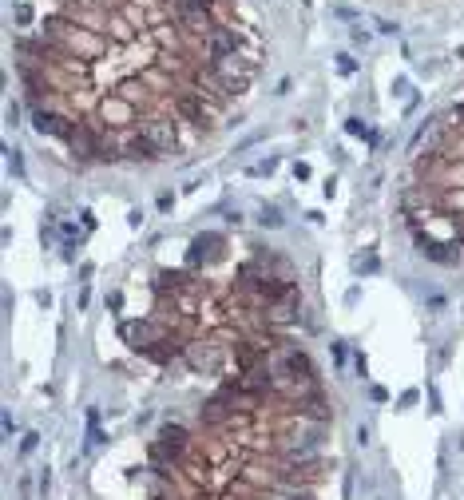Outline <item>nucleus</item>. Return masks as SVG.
<instances>
[{"label": "nucleus", "instance_id": "obj_11", "mask_svg": "<svg viewBox=\"0 0 464 500\" xmlns=\"http://www.w3.org/2000/svg\"><path fill=\"white\" fill-rule=\"evenodd\" d=\"M187 361L195 369H207V373H219V366H222V354L214 350V345H202V342H195L187 350Z\"/></svg>", "mask_w": 464, "mask_h": 500}, {"label": "nucleus", "instance_id": "obj_30", "mask_svg": "<svg viewBox=\"0 0 464 500\" xmlns=\"http://www.w3.org/2000/svg\"><path fill=\"white\" fill-rule=\"evenodd\" d=\"M108 310H111V314L123 310V294H120V290H111V294H108Z\"/></svg>", "mask_w": 464, "mask_h": 500}, {"label": "nucleus", "instance_id": "obj_8", "mask_svg": "<svg viewBox=\"0 0 464 500\" xmlns=\"http://www.w3.org/2000/svg\"><path fill=\"white\" fill-rule=\"evenodd\" d=\"M123 159H135V163H155V159H163V151H159V143H155L147 132L131 135L127 143H123Z\"/></svg>", "mask_w": 464, "mask_h": 500}, {"label": "nucleus", "instance_id": "obj_23", "mask_svg": "<svg viewBox=\"0 0 464 500\" xmlns=\"http://www.w3.org/2000/svg\"><path fill=\"white\" fill-rule=\"evenodd\" d=\"M354 270H357V274H373V270H377V258H373V255H357V258H354Z\"/></svg>", "mask_w": 464, "mask_h": 500}, {"label": "nucleus", "instance_id": "obj_34", "mask_svg": "<svg viewBox=\"0 0 464 500\" xmlns=\"http://www.w3.org/2000/svg\"><path fill=\"white\" fill-rule=\"evenodd\" d=\"M377 28H381L385 36H397V24H393V20H377Z\"/></svg>", "mask_w": 464, "mask_h": 500}, {"label": "nucleus", "instance_id": "obj_31", "mask_svg": "<svg viewBox=\"0 0 464 500\" xmlns=\"http://www.w3.org/2000/svg\"><path fill=\"white\" fill-rule=\"evenodd\" d=\"M36 444H40V437H36V433H28V437L20 441V453H32Z\"/></svg>", "mask_w": 464, "mask_h": 500}, {"label": "nucleus", "instance_id": "obj_10", "mask_svg": "<svg viewBox=\"0 0 464 500\" xmlns=\"http://www.w3.org/2000/svg\"><path fill=\"white\" fill-rule=\"evenodd\" d=\"M100 120L108 123V127H123V123H131L135 120V103H127V100H103L100 103Z\"/></svg>", "mask_w": 464, "mask_h": 500}, {"label": "nucleus", "instance_id": "obj_19", "mask_svg": "<svg viewBox=\"0 0 464 500\" xmlns=\"http://www.w3.org/2000/svg\"><path fill=\"white\" fill-rule=\"evenodd\" d=\"M302 413H306V417H314V421H326V417H330V413H326V401H321L318 393H314L309 401H302Z\"/></svg>", "mask_w": 464, "mask_h": 500}, {"label": "nucleus", "instance_id": "obj_24", "mask_svg": "<svg viewBox=\"0 0 464 500\" xmlns=\"http://www.w3.org/2000/svg\"><path fill=\"white\" fill-rule=\"evenodd\" d=\"M108 28H115V36H120L123 44H131V40H135V32H131V24H127V20H111Z\"/></svg>", "mask_w": 464, "mask_h": 500}, {"label": "nucleus", "instance_id": "obj_18", "mask_svg": "<svg viewBox=\"0 0 464 500\" xmlns=\"http://www.w3.org/2000/svg\"><path fill=\"white\" fill-rule=\"evenodd\" d=\"M460 183H464V163H460V159H453V163L444 167V191L460 187Z\"/></svg>", "mask_w": 464, "mask_h": 500}, {"label": "nucleus", "instance_id": "obj_29", "mask_svg": "<svg viewBox=\"0 0 464 500\" xmlns=\"http://www.w3.org/2000/svg\"><path fill=\"white\" fill-rule=\"evenodd\" d=\"M12 16H16V24H32V8H28V4H16Z\"/></svg>", "mask_w": 464, "mask_h": 500}, {"label": "nucleus", "instance_id": "obj_13", "mask_svg": "<svg viewBox=\"0 0 464 500\" xmlns=\"http://www.w3.org/2000/svg\"><path fill=\"white\" fill-rule=\"evenodd\" d=\"M147 135H151L155 143H159V151H163V155H167V151H175V143H179V139H175V127H171L167 120L147 123Z\"/></svg>", "mask_w": 464, "mask_h": 500}, {"label": "nucleus", "instance_id": "obj_16", "mask_svg": "<svg viewBox=\"0 0 464 500\" xmlns=\"http://www.w3.org/2000/svg\"><path fill=\"white\" fill-rule=\"evenodd\" d=\"M441 207H444V214H456V211H464V187L441 191Z\"/></svg>", "mask_w": 464, "mask_h": 500}, {"label": "nucleus", "instance_id": "obj_6", "mask_svg": "<svg viewBox=\"0 0 464 500\" xmlns=\"http://www.w3.org/2000/svg\"><path fill=\"white\" fill-rule=\"evenodd\" d=\"M274 373L278 378H290V381H309L314 378V366H309V357H306V350H286L282 354V361L274 366Z\"/></svg>", "mask_w": 464, "mask_h": 500}, {"label": "nucleus", "instance_id": "obj_21", "mask_svg": "<svg viewBox=\"0 0 464 500\" xmlns=\"http://www.w3.org/2000/svg\"><path fill=\"white\" fill-rule=\"evenodd\" d=\"M171 4H175V12H210L214 0H171Z\"/></svg>", "mask_w": 464, "mask_h": 500}, {"label": "nucleus", "instance_id": "obj_9", "mask_svg": "<svg viewBox=\"0 0 464 500\" xmlns=\"http://www.w3.org/2000/svg\"><path fill=\"white\" fill-rule=\"evenodd\" d=\"M222 255H226L222 234H199V238L191 243V267H199L202 258H207V262H219Z\"/></svg>", "mask_w": 464, "mask_h": 500}, {"label": "nucleus", "instance_id": "obj_15", "mask_svg": "<svg viewBox=\"0 0 464 500\" xmlns=\"http://www.w3.org/2000/svg\"><path fill=\"white\" fill-rule=\"evenodd\" d=\"M159 441H163V444H171V449H183V453H187V441H191V433L183 429V425H163V429H159Z\"/></svg>", "mask_w": 464, "mask_h": 500}, {"label": "nucleus", "instance_id": "obj_25", "mask_svg": "<svg viewBox=\"0 0 464 500\" xmlns=\"http://www.w3.org/2000/svg\"><path fill=\"white\" fill-rule=\"evenodd\" d=\"M337 72H342V76H354V72H357V60H354L349 52H342V56H337Z\"/></svg>", "mask_w": 464, "mask_h": 500}, {"label": "nucleus", "instance_id": "obj_20", "mask_svg": "<svg viewBox=\"0 0 464 500\" xmlns=\"http://www.w3.org/2000/svg\"><path fill=\"white\" fill-rule=\"evenodd\" d=\"M143 79H123V84H120V100H127V103H135V100H139V96H143Z\"/></svg>", "mask_w": 464, "mask_h": 500}, {"label": "nucleus", "instance_id": "obj_3", "mask_svg": "<svg viewBox=\"0 0 464 500\" xmlns=\"http://www.w3.org/2000/svg\"><path fill=\"white\" fill-rule=\"evenodd\" d=\"M163 326H155V322H139V318H135V322H123L120 326V338L127 345H131L135 354H147V350H151L155 342H159V338H163Z\"/></svg>", "mask_w": 464, "mask_h": 500}, {"label": "nucleus", "instance_id": "obj_32", "mask_svg": "<svg viewBox=\"0 0 464 500\" xmlns=\"http://www.w3.org/2000/svg\"><path fill=\"white\" fill-rule=\"evenodd\" d=\"M349 36H354V44H357V48H365V44H369V32H361V28H354Z\"/></svg>", "mask_w": 464, "mask_h": 500}, {"label": "nucleus", "instance_id": "obj_12", "mask_svg": "<svg viewBox=\"0 0 464 500\" xmlns=\"http://www.w3.org/2000/svg\"><path fill=\"white\" fill-rule=\"evenodd\" d=\"M234 409H231V393H219V397H210L207 405H202V425H222L231 421Z\"/></svg>", "mask_w": 464, "mask_h": 500}, {"label": "nucleus", "instance_id": "obj_1", "mask_svg": "<svg viewBox=\"0 0 464 500\" xmlns=\"http://www.w3.org/2000/svg\"><path fill=\"white\" fill-rule=\"evenodd\" d=\"M238 48H243V36L234 32V28H214V32L207 36V68H222L226 60H234L238 56Z\"/></svg>", "mask_w": 464, "mask_h": 500}, {"label": "nucleus", "instance_id": "obj_4", "mask_svg": "<svg viewBox=\"0 0 464 500\" xmlns=\"http://www.w3.org/2000/svg\"><path fill=\"white\" fill-rule=\"evenodd\" d=\"M100 143H103V132L100 127H88L84 120H76V132H72V139H67V147H72V155L76 159H100Z\"/></svg>", "mask_w": 464, "mask_h": 500}, {"label": "nucleus", "instance_id": "obj_28", "mask_svg": "<svg viewBox=\"0 0 464 500\" xmlns=\"http://www.w3.org/2000/svg\"><path fill=\"white\" fill-rule=\"evenodd\" d=\"M274 167H278V159H262V163H254V167H250V175H270Z\"/></svg>", "mask_w": 464, "mask_h": 500}, {"label": "nucleus", "instance_id": "obj_26", "mask_svg": "<svg viewBox=\"0 0 464 500\" xmlns=\"http://www.w3.org/2000/svg\"><path fill=\"white\" fill-rule=\"evenodd\" d=\"M4 155H8V171H12L16 179H20V175H24V159H20V151H12V147H8Z\"/></svg>", "mask_w": 464, "mask_h": 500}, {"label": "nucleus", "instance_id": "obj_2", "mask_svg": "<svg viewBox=\"0 0 464 500\" xmlns=\"http://www.w3.org/2000/svg\"><path fill=\"white\" fill-rule=\"evenodd\" d=\"M32 127L40 135H52V139H72V132H76V120L72 115H64V111H56V108H36L32 111Z\"/></svg>", "mask_w": 464, "mask_h": 500}, {"label": "nucleus", "instance_id": "obj_7", "mask_svg": "<svg viewBox=\"0 0 464 500\" xmlns=\"http://www.w3.org/2000/svg\"><path fill=\"white\" fill-rule=\"evenodd\" d=\"M67 48L84 60V56H100L103 48H108V40H103L100 32H91V28H79V24H72V32H67Z\"/></svg>", "mask_w": 464, "mask_h": 500}, {"label": "nucleus", "instance_id": "obj_22", "mask_svg": "<svg viewBox=\"0 0 464 500\" xmlns=\"http://www.w3.org/2000/svg\"><path fill=\"white\" fill-rule=\"evenodd\" d=\"M258 222H262V226H274V231H278L286 219H282V211H278V207H262V219H258Z\"/></svg>", "mask_w": 464, "mask_h": 500}, {"label": "nucleus", "instance_id": "obj_27", "mask_svg": "<svg viewBox=\"0 0 464 500\" xmlns=\"http://www.w3.org/2000/svg\"><path fill=\"white\" fill-rule=\"evenodd\" d=\"M333 366H345V357H349V350H345V342H333Z\"/></svg>", "mask_w": 464, "mask_h": 500}, {"label": "nucleus", "instance_id": "obj_14", "mask_svg": "<svg viewBox=\"0 0 464 500\" xmlns=\"http://www.w3.org/2000/svg\"><path fill=\"white\" fill-rule=\"evenodd\" d=\"M234 361H238V373H250V369H258V361H262V345L238 342V350H234Z\"/></svg>", "mask_w": 464, "mask_h": 500}, {"label": "nucleus", "instance_id": "obj_5", "mask_svg": "<svg viewBox=\"0 0 464 500\" xmlns=\"http://www.w3.org/2000/svg\"><path fill=\"white\" fill-rule=\"evenodd\" d=\"M175 111L187 123H195V127H207L210 115H214V111L207 108V91H179V96H175Z\"/></svg>", "mask_w": 464, "mask_h": 500}, {"label": "nucleus", "instance_id": "obj_33", "mask_svg": "<svg viewBox=\"0 0 464 500\" xmlns=\"http://www.w3.org/2000/svg\"><path fill=\"white\" fill-rule=\"evenodd\" d=\"M294 179H298V183H306V179H309V167H306V163H294Z\"/></svg>", "mask_w": 464, "mask_h": 500}, {"label": "nucleus", "instance_id": "obj_17", "mask_svg": "<svg viewBox=\"0 0 464 500\" xmlns=\"http://www.w3.org/2000/svg\"><path fill=\"white\" fill-rule=\"evenodd\" d=\"M345 132L357 135V139H365V143H377V132H373V127H365L357 115H354V120H345Z\"/></svg>", "mask_w": 464, "mask_h": 500}]
</instances>
